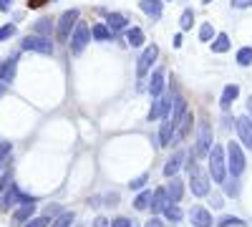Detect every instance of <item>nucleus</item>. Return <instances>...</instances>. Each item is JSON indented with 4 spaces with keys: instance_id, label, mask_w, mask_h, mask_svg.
<instances>
[{
    "instance_id": "obj_49",
    "label": "nucleus",
    "mask_w": 252,
    "mask_h": 227,
    "mask_svg": "<svg viewBox=\"0 0 252 227\" xmlns=\"http://www.w3.org/2000/svg\"><path fill=\"white\" fill-rule=\"evenodd\" d=\"M247 116H250V119H252V96H250V98H247Z\"/></svg>"
},
{
    "instance_id": "obj_19",
    "label": "nucleus",
    "mask_w": 252,
    "mask_h": 227,
    "mask_svg": "<svg viewBox=\"0 0 252 227\" xmlns=\"http://www.w3.org/2000/svg\"><path fill=\"white\" fill-rule=\"evenodd\" d=\"M192 121H194V116H192V111H187L184 116H182V121L177 124V129H174V136L172 139H184L187 134H189V129H192Z\"/></svg>"
},
{
    "instance_id": "obj_11",
    "label": "nucleus",
    "mask_w": 252,
    "mask_h": 227,
    "mask_svg": "<svg viewBox=\"0 0 252 227\" xmlns=\"http://www.w3.org/2000/svg\"><path fill=\"white\" fill-rule=\"evenodd\" d=\"M235 121H237L240 141L245 144L247 149H252V119H250V116H240V119H235Z\"/></svg>"
},
{
    "instance_id": "obj_15",
    "label": "nucleus",
    "mask_w": 252,
    "mask_h": 227,
    "mask_svg": "<svg viewBox=\"0 0 252 227\" xmlns=\"http://www.w3.org/2000/svg\"><path fill=\"white\" fill-rule=\"evenodd\" d=\"M164 190H166V197H169V204H179V199L184 195V182L179 177H172V182Z\"/></svg>"
},
{
    "instance_id": "obj_45",
    "label": "nucleus",
    "mask_w": 252,
    "mask_h": 227,
    "mask_svg": "<svg viewBox=\"0 0 252 227\" xmlns=\"http://www.w3.org/2000/svg\"><path fill=\"white\" fill-rule=\"evenodd\" d=\"M146 227H164V222H161V220H157V217H152L149 222H146Z\"/></svg>"
},
{
    "instance_id": "obj_16",
    "label": "nucleus",
    "mask_w": 252,
    "mask_h": 227,
    "mask_svg": "<svg viewBox=\"0 0 252 227\" xmlns=\"http://www.w3.org/2000/svg\"><path fill=\"white\" fill-rule=\"evenodd\" d=\"M166 207H169V197H166V190H164V187L154 190V197H152V212L159 215V212H164Z\"/></svg>"
},
{
    "instance_id": "obj_1",
    "label": "nucleus",
    "mask_w": 252,
    "mask_h": 227,
    "mask_svg": "<svg viewBox=\"0 0 252 227\" xmlns=\"http://www.w3.org/2000/svg\"><path fill=\"white\" fill-rule=\"evenodd\" d=\"M187 169H189V184H192V192L197 197H204L209 192V177L192 162V157H189V162H187Z\"/></svg>"
},
{
    "instance_id": "obj_20",
    "label": "nucleus",
    "mask_w": 252,
    "mask_h": 227,
    "mask_svg": "<svg viewBox=\"0 0 252 227\" xmlns=\"http://www.w3.org/2000/svg\"><path fill=\"white\" fill-rule=\"evenodd\" d=\"M161 89H164V71L157 68V71L152 73V81H149V94H152V98H159V96H161Z\"/></svg>"
},
{
    "instance_id": "obj_51",
    "label": "nucleus",
    "mask_w": 252,
    "mask_h": 227,
    "mask_svg": "<svg viewBox=\"0 0 252 227\" xmlns=\"http://www.w3.org/2000/svg\"><path fill=\"white\" fill-rule=\"evenodd\" d=\"M202 3H212V0H202Z\"/></svg>"
},
{
    "instance_id": "obj_31",
    "label": "nucleus",
    "mask_w": 252,
    "mask_h": 227,
    "mask_svg": "<svg viewBox=\"0 0 252 227\" xmlns=\"http://www.w3.org/2000/svg\"><path fill=\"white\" fill-rule=\"evenodd\" d=\"M237 64L240 66H252V48L250 46H245V48L237 51Z\"/></svg>"
},
{
    "instance_id": "obj_43",
    "label": "nucleus",
    "mask_w": 252,
    "mask_h": 227,
    "mask_svg": "<svg viewBox=\"0 0 252 227\" xmlns=\"http://www.w3.org/2000/svg\"><path fill=\"white\" fill-rule=\"evenodd\" d=\"M252 0H232V8H250Z\"/></svg>"
},
{
    "instance_id": "obj_5",
    "label": "nucleus",
    "mask_w": 252,
    "mask_h": 227,
    "mask_svg": "<svg viewBox=\"0 0 252 227\" xmlns=\"http://www.w3.org/2000/svg\"><path fill=\"white\" fill-rule=\"evenodd\" d=\"M76 23H78V10H66L58 20V28H56V35L58 40H71V31H76Z\"/></svg>"
},
{
    "instance_id": "obj_37",
    "label": "nucleus",
    "mask_w": 252,
    "mask_h": 227,
    "mask_svg": "<svg viewBox=\"0 0 252 227\" xmlns=\"http://www.w3.org/2000/svg\"><path fill=\"white\" fill-rule=\"evenodd\" d=\"M10 152H13V144H10V141H3V144H0V167H3L5 157H10Z\"/></svg>"
},
{
    "instance_id": "obj_17",
    "label": "nucleus",
    "mask_w": 252,
    "mask_h": 227,
    "mask_svg": "<svg viewBox=\"0 0 252 227\" xmlns=\"http://www.w3.org/2000/svg\"><path fill=\"white\" fill-rule=\"evenodd\" d=\"M240 96V86L237 84H229V86H224V91H222V98H220V106L227 111L229 106L235 104V98Z\"/></svg>"
},
{
    "instance_id": "obj_3",
    "label": "nucleus",
    "mask_w": 252,
    "mask_h": 227,
    "mask_svg": "<svg viewBox=\"0 0 252 227\" xmlns=\"http://www.w3.org/2000/svg\"><path fill=\"white\" fill-rule=\"evenodd\" d=\"M227 169H229V177H240L245 172V154L237 141L227 144Z\"/></svg>"
},
{
    "instance_id": "obj_14",
    "label": "nucleus",
    "mask_w": 252,
    "mask_h": 227,
    "mask_svg": "<svg viewBox=\"0 0 252 227\" xmlns=\"http://www.w3.org/2000/svg\"><path fill=\"white\" fill-rule=\"evenodd\" d=\"M15 68H18V56H10L8 61L0 64V84H10L15 78Z\"/></svg>"
},
{
    "instance_id": "obj_47",
    "label": "nucleus",
    "mask_w": 252,
    "mask_h": 227,
    "mask_svg": "<svg viewBox=\"0 0 252 227\" xmlns=\"http://www.w3.org/2000/svg\"><path fill=\"white\" fill-rule=\"evenodd\" d=\"M43 3H46V0H28V8H40Z\"/></svg>"
},
{
    "instance_id": "obj_48",
    "label": "nucleus",
    "mask_w": 252,
    "mask_h": 227,
    "mask_svg": "<svg viewBox=\"0 0 252 227\" xmlns=\"http://www.w3.org/2000/svg\"><path fill=\"white\" fill-rule=\"evenodd\" d=\"M222 204H224V202H222V197H220V195H215V197H212V207H222Z\"/></svg>"
},
{
    "instance_id": "obj_35",
    "label": "nucleus",
    "mask_w": 252,
    "mask_h": 227,
    "mask_svg": "<svg viewBox=\"0 0 252 227\" xmlns=\"http://www.w3.org/2000/svg\"><path fill=\"white\" fill-rule=\"evenodd\" d=\"M51 222H53L51 217H46V215H40V217H33L31 222H26L23 227H48Z\"/></svg>"
},
{
    "instance_id": "obj_2",
    "label": "nucleus",
    "mask_w": 252,
    "mask_h": 227,
    "mask_svg": "<svg viewBox=\"0 0 252 227\" xmlns=\"http://www.w3.org/2000/svg\"><path fill=\"white\" fill-rule=\"evenodd\" d=\"M209 174H212V182H224L227 177V159H224V149L220 144L209 152Z\"/></svg>"
},
{
    "instance_id": "obj_33",
    "label": "nucleus",
    "mask_w": 252,
    "mask_h": 227,
    "mask_svg": "<svg viewBox=\"0 0 252 227\" xmlns=\"http://www.w3.org/2000/svg\"><path fill=\"white\" fill-rule=\"evenodd\" d=\"M212 38H215V28H212V23H204V26L199 28V40H204V43H212Z\"/></svg>"
},
{
    "instance_id": "obj_26",
    "label": "nucleus",
    "mask_w": 252,
    "mask_h": 227,
    "mask_svg": "<svg viewBox=\"0 0 252 227\" xmlns=\"http://www.w3.org/2000/svg\"><path fill=\"white\" fill-rule=\"evenodd\" d=\"M152 197H154V192H152V190H144L141 195H136L134 207H136V210H146V207H152Z\"/></svg>"
},
{
    "instance_id": "obj_27",
    "label": "nucleus",
    "mask_w": 252,
    "mask_h": 227,
    "mask_svg": "<svg viewBox=\"0 0 252 227\" xmlns=\"http://www.w3.org/2000/svg\"><path fill=\"white\" fill-rule=\"evenodd\" d=\"M212 51H215V53H224V51H229V35H227V33L215 35V40H212Z\"/></svg>"
},
{
    "instance_id": "obj_22",
    "label": "nucleus",
    "mask_w": 252,
    "mask_h": 227,
    "mask_svg": "<svg viewBox=\"0 0 252 227\" xmlns=\"http://www.w3.org/2000/svg\"><path fill=\"white\" fill-rule=\"evenodd\" d=\"M187 111H189V109H187V101H184L182 96H177V98H174V109H172V114H169V116H172V124H174V129H177V124L182 121V116H184Z\"/></svg>"
},
{
    "instance_id": "obj_38",
    "label": "nucleus",
    "mask_w": 252,
    "mask_h": 227,
    "mask_svg": "<svg viewBox=\"0 0 252 227\" xmlns=\"http://www.w3.org/2000/svg\"><path fill=\"white\" fill-rule=\"evenodd\" d=\"M13 35H15V26H13V23H8V26L0 28V40H8V38H13Z\"/></svg>"
},
{
    "instance_id": "obj_50",
    "label": "nucleus",
    "mask_w": 252,
    "mask_h": 227,
    "mask_svg": "<svg viewBox=\"0 0 252 227\" xmlns=\"http://www.w3.org/2000/svg\"><path fill=\"white\" fill-rule=\"evenodd\" d=\"M3 91H5V89H3V84H0V96H3Z\"/></svg>"
},
{
    "instance_id": "obj_25",
    "label": "nucleus",
    "mask_w": 252,
    "mask_h": 227,
    "mask_svg": "<svg viewBox=\"0 0 252 227\" xmlns=\"http://www.w3.org/2000/svg\"><path fill=\"white\" fill-rule=\"evenodd\" d=\"M129 26V20H126V15H121V13H111L109 15V31L114 33V31H121V28H126Z\"/></svg>"
},
{
    "instance_id": "obj_12",
    "label": "nucleus",
    "mask_w": 252,
    "mask_h": 227,
    "mask_svg": "<svg viewBox=\"0 0 252 227\" xmlns=\"http://www.w3.org/2000/svg\"><path fill=\"white\" fill-rule=\"evenodd\" d=\"M33 212H35V199L20 204V207L13 212V225H26V222H31V220H33Z\"/></svg>"
},
{
    "instance_id": "obj_18",
    "label": "nucleus",
    "mask_w": 252,
    "mask_h": 227,
    "mask_svg": "<svg viewBox=\"0 0 252 227\" xmlns=\"http://www.w3.org/2000/svg\"><path fill=\"white\" fill-rule=\"evenodd\" d=\"M172 136H174L172 116H164V119H161V129H159V144H161V147H166V144L172 141Z\"/></svg>"
},
{
    "instance_id": "obj_36",
    "label": "nucleus",
    "mask_w": 252,
    "mask_h": 227,
    "mask_svg": "<svg viewBox=\"0 0 252 227\" xmlns=\"http://www.w3.org/2000/svg\"><path fill=\"white\" fill-rule=\"evenodd\" d=\"M10 184H13V172H10V169H5V174L0 177V195H3V192L10 187Z\"/></svg>"
},
{
    "instance_id": "obj_23",
    "label": "nucleus",
    "mask_w": 252,
    "mask_h": 227,
    "mask_svg": "<svg viewBox=\"0 0 252 227\" xmlns=\"http://www.w3.org/2000/svg\"><path fill=\"white\" fill-rule=\"evenodd\" d=\"M141 10L152 18H161V0H141Z\"/></svg>"
},
{
    "instance_id": "obj_4",
    "label": "nucleus",
    "mask_w": 252,
    "mask_h": 227,
    "mask_svg": "<svg viewBox=\"0 0 252 227\" xmlns=\"http://www.w3.org/2000/svg\"><path fill=\"white\" fill-rule=\"evenodd\" d=\"M209 152H212V127H209V121H199L197 144H194V157H207Z\"/></svg>"
},
{
    "instance_id": "obj_34",
    "label": "nucleus",
    "mask_w": 252,
    "mask_h": 227,
    "mask_svg": "<svg viewBox=\"0 0 252 227\" xmlns=\"http://www.w3.org/2000/svg\"><path fill=\"white\" fill-rule=\"evenodd\" d=\"M192 23H194V10H184L182 13V20H179V26H182V31H187V28H192Z\"/></svg>"
},
{
    "instance_id": "obj_42",
    "label": "nucleus",
    "mask_w": 252,
    "mask_h": 227,
    "mask_svg": "<svg viewBox=\"0 0 252 227\" xmlns=\"http://www.w3.org/2000/svg\"><path fill=\"white\" fill-rule=\"evenodd\" d=\"M53 215H61V207H56V204H48V207H46V217H53Z\"/></svg>"
},
{
    "instance_id": "obj_32",
    "label": "nucleus",
    "mask_w": 252,
    "mask_h": 227,
    "mask_svg": "<svg viewBox=\"0 0 252 227\" xmlns=\"http://www.w3.org/2000/svg\"><path fill=\"white\" fill-rule=\"evenodd\" d=\"M164 217L169 220V222H179V220H182V210H179V204H169V207L164 210Z\"/></svg>"
},
{
    "instance_id": "obj_52",
    "label": "nucleus",
    "mask_w": 252,
    "mask_h": 227,
    "mask_svg": "<svg viewBox=\"0 0 252 227\" xmlns=\"http://www.w3.org/2000/svg\"><path fill=\"white\" fill-rule=\"evenodd\" d=\"M78 227H81V225H78Z\"/></svg>"
},
{
    "instance_id": "obj_13",
    "label": "nucleus",
    "mask_w": 252,
    "mask_h": 227,
    "mask_svg": "<svg viewBox=\"0 0 252 227\" xmlns=\"http://www.w3.org/2000/svg\"><path fill=\"white\" fill-rule=\"evenodd\" d=\"M189 220H192L194 227H212V215H209L204 207H192L189 210Z\"/></svg>"
},
{
    "instance_id": "obj_21",
    "label": "nucleus",
    "mask_w": 252,
    "mask_h": 227,
    "mask_svg": "<svg viewBox=\"0 0 252 227\" xmlns=\"http://www.w3.org/2000/svg\"><path fill=\"white\" fill-rule=\"evenodd\" d=\"M182 162H184V154H182V152H177L169 162L164 164V177H169V179H172V177H177V172H179V167H182Z\"/></svg>"
},
{
    "instance_id": "obj_8",
    "label": "nucleus",
    "mask_w": 252,
    "mask_h": 227,
    "mask_svg": "<svg viewBox=\"0 0 252 227\" xmlns=\"http://www.w3.org/2000/svg\"><path fill=\"white\" fill-rule=\"evenodd\" d=\"M20 48H23V51H33V53H43V56H51V53H53L51 38H40V35H28V38H23Z\"/></svg>"
},
{
    "instance_id": "obj_30",
    "label": "nucleus",
    "mask_w": 252,
    "mask_h": 227,
    "mask_svg": "<svg viewBox=\"0 0 252 227\" xmlns=\"http://www.w3.org/2000/svg\"><path fill=\"white\" fill-rule=\"evenodd\" d=\"M217 227H247V222H242L240 217H232V215H224L217 222Z\"/></svg>"
},
{
    "instance_id": "obj_10",
    "label": "nucleus",
    "mask_w": 252,
    "mask_h": 227,
    "mask_svg": "<svg viewBox=\"0 0 252 227\" xmlns=\"http://www.w3.org/2000/svg\"><path fill=\"white\" fill-rule=\"evenodd\" d=\"M157 56H159V48H157L154 43L144 48V53H141V58H139V64H136V76H139V78H144L146 73H149V68H152L154 61H157Z\"/></svg>"
},
{
    "instance_id": "obj_7",
    "label": "nucleus",
    "mask_w": 252,
    "mask_h": 227,
    "mask_svg": "<svg viewBox=\"0 0 252 227\" xmlns=\"http://www.w3.org/2000/svg\"><path fill=\"white\" fill-rule=\"evenodd\" d=\"M172 106H174V96H172V91H169V94H164V96H159V98H154V104H152V109H149V121H157V119L169 116Z\"/></svg>"
},
{
    "instance_id": "obj_29",
    "label": "nucleus",
    "mask_w": 252,
    "mask_h": 227,
    "mask_svg": "<svg viewBox=\"0 0 252 227\" xmlns=\"http://www.w3.org/2000/svg\"><path fill=\"white\" fill-rule=\"evenodd\" d=\"M91 35H94L96 40H109V38H111V31H109V26L96 23V26L91 28Z\"/></svg>"
},
{
    "instance_id": "obj_46",
    "label": "nucleus",
    "mask_w": 252,
    "mask_h": 227,
    "mask_svg": "<svg viewBox=\"0 0 252 227\" xmlns=\"http://www.w3.org/2000/svg\"><path fill=\"white\" fill-rule=\"evenodd\" d=\"M13 5V0H0V10H10Z\"/></svg>"
},
{
    "instance_id": "obj_24",
    "label": "nucleus",
    "mask_w": 252,
    "mask_h": 227,
    "mask_svg": "<svg viewBox=\"0 0 252 227\" xmlns=\"http://www.w3.org/2000/svg\"><path fill=\"white\" fill-rule=\"evenodd\" d=\"M33 33L40 35V38H51V33H53V20H51V18L38 20V23L33 26Z\"/></svg>"
},
{
    "instance_id": "obj_44",
    "label": "nucleus",
    "mask_w": 252,
    "mask_h": 227,
    "mask_svg": "<svg viewBox=\"0 0 252 227\" xmlns=\"http://www.w3.org/2000/svg\"><path fill=\"white\" fill-rule=\"evenodd\" d=\"M94 227H109V220H103V217H96V220H94Z\"/></svg>"
},
{
    "instance_id": "obj_6",
    "label": "nucleus",
    "mask_w": 252,
    "mask_h": 227,
    "mask_svg": "<svg viewBox=\"0 0 252 227\" xmlns=\"http://www.w3.org/2000/svg\"><path fill=\"white\" fill-rule=\"evenodd\" d=\"M0 197H3V202H0V210H3V212H8L10 207H15V204H26V202H31V199H33V197H26L23 192H20L15 182H13L10 187H8L3 195H0Z\"/></svg>"
},
{
    "instance_id": "obj_41",
    "label": "nucleus",
    "mask_w": 252,
    "mask_h": 227,
    "mask_svg": "<svg viewBox=\"0 0 252 227\" xmlns=\"http://www.w3.org/2000/svg\"><path fill=\"white\" fill-rule=\"evenodd\" d=\"M111 227H134V222L126 220V217H116V220L111 222Z\"/></svg>"
},
{
    "instance_id": "obj_39",
    "label": "nucleus",
    "mask_w": 252,
    "mask_h": 227,
    "mask_svg": "<svg viewBox=\"0 0 252 227\" xmlns=\"http://www.w3.org/2000/svg\"><path fill=\"white\" fill-rule=\"evenodd\" d=\"M237 192H240V184H237V177H229V179H227V195H232V197H235Z\"/></svg>"
},
{
    "instance_id": "obj_9",
    "label": "nucleus",
    "mask_w": 252,
    "mask_h": 227,
    "mask_svg": "<svg viewBox=\"0 0 252 227\" xmlns=\"http://www.w3.org/2000/svg\"><path fill=\"white\" fill-rule=\"evenodd\" d=\"M89 38H91V31H89V26L86 23H76V31L71 33V53H83V48H86V43H89Z\"/></svg>"
},
{
    "instance_id": "obj_40",
    "label": "nucleus",
    "mask_w": 252,
    "mask_h": 227,
    "mask_svg": "<svg viewBox=\"0 0 252 227\" xmlns=\"http://www.w3.org/2000/svg\"><path fill=\"white\" fill-rule=\"evenodd\" d=\"M146 179H149V177L141 174V177H136V179H131V182H129V187H131V190H141L144 184H146Z\"/></svg>"
},
{
    "instance_id": "obj_28",
    "label": "nucleus",
    "mask_w": 252,
    "mask_h": 227,
    "mask_svg": "<svg viewBox=\"0 0 252 227\" xmlns=\"http://www.w3.org/2000/svg\"><path fill=\"white\" fill-rule=\"evenodd\" d=\"M126 43L129 46H141L144 43V31L141 28H129L126 31Z\"/></svg>"
}]
</instances>
